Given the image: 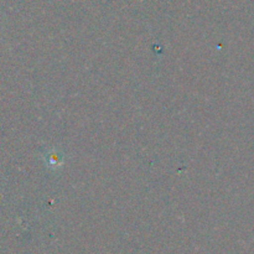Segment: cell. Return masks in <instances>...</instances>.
<instances>
[{
	"label": "cell",
	"instance_id": "obj_1",
	"mask_svg": "<svg viewBox=\"0 0 254 254\" xmlns=\"http://www.w3.org/2000/svg\"><path fill=\"white\" fill-rule=\"evenodd\" d=\"M49 164L51 166H54V168H56V166H60L62 164V160L60 159V156H57L56 154H52V155H50V159H49Z\"/></svg>",
	"mask_w": 254,
	"mask_h": 254
}]
</instances>
